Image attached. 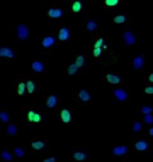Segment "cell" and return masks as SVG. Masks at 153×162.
Returning a JSON list of instances; mask_svg holds the SVG:
<instances>
[{
	"mask_svg": "<svg viewBox=\"0 0 153 162\" xmlns=\"http://www.w3.org/2000/svg\"><path fill=\"white\" fill-rule=\"evenodd\" d=\"M25 119L26 122H34V124H39L42 122V114L35 111V109H28L26 111V114H25Z\"/></svg>",
	"mask_w": 153,
	"mask_h": 162,
	"instance_id": "cell-1",
	"label": "cell"
},
{
	"mask_svg": "<svg viewBox=\"0 0 153 162\" xmlns=\"http://www.w3.org/2000/svg\"><path fill=\"white\" fill-rule=\"evenodd\" d=\"M16 33H17V37L19 41H25L29 37V29L25 24H18Z\"/></svg>",
	"mask_w": 153,
	"mask_h": 162,
	"instance_id": "cell-2",
	"label": "cell"
},
{
	"mask_svg": "<svg viewBox=\"0 0 153 162\" xmlns=\"http://www.w3.org/2000/svg\"><path fill=\"white\" fill-rule=\"evenodd\" d=\"M55 42H56L55 36H53V35H44L43 40H42V47L44 49H49V48H52L55 44Z\"/></svg>",
	"mask_w": 153,
	"mask_h": 162,
	"instance_id": "cell-3",
	"label": "cell"
},
{
	"mask_svg": "<svg viewBox=\"0 0 153 162\" xmlns=\"http://www.w3.org/2000/svg\"><path fill=\"white\" fill-rule=\"evenodd\" d=\"M0 58H6V59H15V52L10 47H0Z\"/></svg>",
	"mask_w": 153,
	"mask_h": 162,
	"instance_id": "cell-4",
	"label": "cell"
},
{
	"mask_svg": "<svg viewBox=\"0 0 153 162\" xmlns=\"http://www.w3.org/2000/svg\"><path fill=\"white\" fill-rule=\"evenodd\" d=\"M87 159H89V155H87V151H85V150H79L73 154V161L86 162Z\"/></svg>",
	"mask_w": 153,
	"mask_h": 162,
	"instance_id": "cell-5",
	"label": "cell"
},
{
	"mask_svg": "<svg viewBox=\"0 0 153 162\" xmlns=\"http://www.w3.org/2000/svg\"><path fill=\"white\" fill-rule=\"evenodd\" d=\"M135 150L136 151H140V153H144V151H147L148 149H150V144L147 141H145V139H140V141H138V142L135 143Z\"/></svg>",
	"mask_w": 153,
	"mask_h": 162,
	"instance_id": "cell-6",
	"label": "cell"
},
{
	"mask_svg": "<svg viewBox=\"0 0 153 162\" xmlns=\"http://www.w3.org/2000/svg\"><path fill=\"white\" fill-rule=\"evenodd\" d=\"M57 39L60 41H68L71 39V29L70 28H62L60 29L57 34Z\"/></svg>",
	"mask_w": 153,
	"mask_h": 162,
	"instance_id": "cell-7",
	"label": "cell"
},
{
	"mask_svg": "<svg viewBox=\"0 0 153 162\" xmlns=\"http://www.w3.org/2000/svg\"><path fill=\"white\" fill-rule=\"evenodd\" d=\"M31 67H32V71H34L35 73H43L44 70H46L44 64L39 60H32V62H31Z\"/></svg>",
	"mask_w": 153,
	"mask_h": 162,
	"instance_id": "cell-8",
	"label": "cell"
},
{
	"mask_svg": "<svg viewBox=\"0 0 153 162\" xmlns=\"http://www.w3.org/2000/svg\"><path fill=\"white\" fill-rule=\"evenodd\" d=\"M76 96H78V100H79V101H83V102L91 101V94H90L87 90H85V89L79 90L78 94H76Z\"/></svg>",
	"mask_w": 153,
	"mask_h": 162,
	"instance_id": "cell-9",
	"label": "cell"
},
{
	"mask_svg": "<svg viewBox=\"0 0 153 162\" xmlns=\"http://www.w3.org/2000/svg\"><path fill=\"white\" fill-rule=\"evenodd\" d=\"M114 95H115V97L120 102H124V101H127V99H128V94L123 90V89H116L114 91Z\"/></svg>",
	"mask_w": 153,
	"mask_h": 162,
	"instance_id": "cell-10",
	"label": "cell"
},
{
	"mask_svg": "<svg viewBox=\"0 0 153 162\" xmlns=\"http://www.w3.org/2000/svg\"><path fill=\"white\" fill-rule=\"evenodd\" d=\"M127 153H128V148L126 145H120L113 149V154L115 156H124L127 155Z\"/></svg>",
	"mask_w": 153,
	"mask_h": 162,
	"instance_id": "cell-11",
	"label": "cell"
},
{
	"mask_svg": "<svg viewBox=\"0 0 153 162\" xmlns=\"http://www.w3.org/2000/svg\"><path fill=\"white\" fill-rule=\"evenodd\" d=\"M105 81L111 84H121L122 83V78L117 75H113V73H108L105 76Z\"/></svg>",
	"mask_w": 153,
	"mask_h": 162,
	"instance_id": "cell-12",
	"label": "cell"
},
{
	"mask_svg": "<svg viewBox=\"0 0 153 162\" xmlns=\"http://www.w3.org/2000/svg\"><path fill=\"white\" fill-rule=\"evenodd\" d=\"M123 39H124V42H126V44H128V46H133L134 43H135V36H134V34L132 31H126L124 34H123Z\"/></svg>",
	"mask_w": 153,
	"mask_h": 162,
	"instance_id": "cell-13",
	"label": "cell"
},
{
	"mask_svg": "<svg viewBox=\"0 0 153 162\" xmlns=\"http://www.w3.org/2000/svg\"><path fill=\"white\" fill-rule=\"evenodd\" d=\"M46 104H47V107L50 108V109L55 108L56 106H59V97L55 96V95L49 96V97L47 99V101H46Z\"/></svg>",
	"mask_w": 153,
	"mask_h": 162,
	"instance_id": "cell-14",
	"label": "cell"
},
{
	"mask_svg": "<svg viewBox=\"0 0 153 162\" xmlns=\"http://www.w3.org/2000/svg\"><path fill=\"white\" fill-rule=\"evenodd\" d=\"M48 16H49L50 18H60V17L63 16V11H62L61 9H55V7H53V9H49V10H48Z\"/></svg>",
	"mask_w": 153,
	"mask_h": 162,
	"instance_id": "cell-15",
	"label": "cell"
},
{
	"mask_svg": "<svg viewBox=\"0 0 153 162\" xmlns=\"http://www.w3.org/2000/svg\"><path fill=\"white\" fill-rule=\"evenodd\" d=\"M144 62H145V58L144 55H136L133 60V66L135 70H140L142 66H144Z\"/></svg>",
	"mask_w": 153,
	"mask_h": 162,
	"instance_id": "cell-16",
	"label": "cell"
},
{
	"mask_svg": "<svg viewBox=\"0 0 153 162\" xmlns=\"http://www.w3.org/2000/svg\"><path fill=\"white\" fill-rule=\"evenodd\" d=\"M0 156L5 162H11L12 159H13L12 153H10V150H7V149H2L1 153H0Z\"/></svg>",
	"mask_w": 153,
	"mask_h": 162,
	"instance_id": "cell-17",
	"label": "cell"
},
{
	"mask_svg": "<svg viewBox=\"0 0 153 162\" xmlns=\"http://www.w3.org/2000/svg\"><path fill=\"white\" fill-rule=\"evenodd\" d=\"M46 145H47V142H43V141H38V139H32L31 141V146L35 150H42Z\"/></svg>",
	"mask_w": 153,
	"mask_h": 162,
	"instance_id": "cell-18",
	"label": "cell"
},
{
	"mask_svg": "<svg viewBox=\"0 0 153 162\" xmlns=\"http://www.w3.org/2000/svg\"><path fill=\"white\" fill-rule=\"evenodd\" d=\"M71 118H72V115H71V112L68 109H62L61 111V120H62V122L68 124L71 122Z\"/></svg>",
	"mask_w": 153,
	"mask_h": 162,
	"instance_id": "cell-19",
	"label": "cell"
},
{
	"mask_svg": "<svg viewBox=\"0 0 153 162\" xmlns=\"http://www.w3.org/2000/svg\"><path fill=\"white\" fill-rule=\"evenodd\" d=\"M26 90H28L29 94H34L35 90H36V84H35V82L31 81V79L26 82Z\"/></svg>",
	"mask_w": 153,
	"mask_h": 162,
	"instance_id": "cell-20",
	"label": "cell"
},
{
	"mask_svg": "<svg viewBox=\"0 0 153 162\" xmlns=\"http://www.w3.org/2000/svg\"><path fill=\"white\" fill-rule=\"evenodd\" d=\"M74 62H76V65L79 69H81V67L85 66V64H86V58H85V55H79V57H76V59Z\"/></svg>",
	"mask_w": 153,
	"mask_h": 162,
	"instance_id": "cell-21",
	"label": "cell"
},
{
	"mask_svg": "<svg viewBox=\"0 0 153 162\" xmlns=\"http://www.w3.org/2000/svg\"><path fill=\"white\" fill-rule=\"evenodd\" d=\"M0 120L5 124L10 122V112L8 111H2L0 112Z\"/></svg>",
	"mask_w": 153,
	"mask_h": 162,
	"instance_id": "cell-22",
	"label": "cell"
},
{
	"mask_svg": "<svg viewBox=\"0 0 153 162\" xmlns=\"http://www.w3.org/2000/svg\"><path fill=\"white\" fill-rule=\"evenodd\" d=\"M81 9H83V5H81L80 0H74L72 2V11L73 12H80Z\"/></svg>",
	"mask_w": 153,
	"mask_h": 162,
	"instance_id": "cell-23",
	"label": "cell"
},
{
	"mask_svg": "<svg viewBox=\"0 0 153 162\" xmlns=\"http://www.w3.org/2000/svg\"><path fill=\"white\" fill-rule=\"evenodd\" d=\"M97 28H98V25H97V23H96L93 19H90L89 22H87V24H86V29H87V31H96Z\"/></svg>",
	"mask_w": 153,
	"mask_h": 162,
	"instance_id": "cell-24",
	"label": "cell"
},
{
	"mask_svg": "<svg viewBox=\"0 0 153 162\" xmlns=\"http://www.w3.org/2000/svg\"><path fill=\"white\" fill-rule=\"evenodd\" d=\"M78 70H79V67L76 65V62H73V64H71V65L68 66L67 73H68V75H76V72H78Z\"/></svg>",
	"mask_w": 153,
	"mask_h": 162,
	"instance_id": "cell-25",
	"label": "cell"
},
{
	"mask_svg": "<svg viewBox=\"0 0 153 162\" xmlns=\"http://www.w3.org/2000/svg\"><path fill=\"white\" fill-rule=\"evenodd\" d=\"M142 130V124L140 120H135L133 124V131L135 133H138V132H140Z\"/></svg>",
	"mask_w": 153,
	"mask_h": 162,
	"instance_id": "cell-26",
	"label": "cell"
},
{
	"mask_svg": "<svg viewBox=\"0 0 153 162\" xmlns=\"http://www.w3.org/2000/svg\"><path fill=\"white\" fill-rule=\"evenodd\" d=\"M127 20V16L126 15H118L114 18V23L116 24H121V23H124Z\"/></svg>",
	"mask_w": 153,
	"mask_h": 162,
	"instance_id": "cell-27",
	"label": "cell"
},
{
	"mask_svg": "<svg viewBox=\"0 0 153 162\" xmlns=\"http://www.w3.org/2000/svg\"><path fill=\"white\" fill-rule=\"evenodd\" d=\"M7 132H8L11 136H15V135L17 133V126H16L15 124H10V125L7 126Z\"/></svg>",
	"mask_w": 153,
	"mask_h": 162,
	"instance_id": "cell-28",
	"label": "cell"
},
{
	"mask_svg": "<svg viewBox=\"0 0 153 162\" xmlns=\"http://www.w3.org/2000/svg\"><path fill=\"white\" fill-rule=\"evenodd\" d=\"M25 86H26V84H24L23 82H19L18 85H17V94H18V95H23V94H24Z\"/></svg>",
	"mask_w": 153,
	"mask_h": 162,
	"instance_id": "cell-29",
	"label": "cell"
},
{
	"mask_svg": "<svg viewBox=\"0 0 153 162\" xmlns=\"http://www.w3.org/2000/svg\"><path fill=\"white\" fill-rule=\"evenodd\" d=\"M140 111H141V113L145 115V114H152V107H150V106H142L141 108H140Z\"/></svg>",
	"mask_w": 153,
	"mask_h": 162,
	"instance_id": "cell-30",
	"label": "cell"
},
{
	"mask_svg": "<svg viewBox=\"0 0 153 162\" xmlns=\"http://www.w3.org/2000/svg\"><path fill=\"white\" fill-rule=\"evenodd\" d=\"M144 122L146 125H152L153 124V115L152 114H145L144 115Z\"/></svg>",
	"mask_w": 153,
	"mask_h": 162,
	"instance_id": "cell-31",
	"label": "cell"
},
{
	"mask_svg": "<svg viewBox=\"0 0 153 162\" xmlns=\"http://www.w3.org/2000/svg\"><path fill=\"white\" fill-rule=\"evenodd\" d=\"M15 154L18 156V157H23L24 155H25V153H24V150L22 149V148H15Z\"/></svg>",
	"mask_w": 153,
	"mask_h": 162,
	"instance_id": "cell-32",
	"label": "cell"
},
{
	"mask_svg": "<svg viewBox=\"0 0 153 162\" xmlns=\"http://www.w3.org/2000/svg\"><path fill=\"white\" fill-rule=\"evenodd\" d=\"M118 4V0H105V5L108 7H114Z\"/></svg>",
	"mask_w": 153,
	"mask_h": 162,
	"instance_id": "cell-33",
	"label": "cell"
},
{
	"mask_svg": "<svg viewBox=\"0 0 153 162\" xmlns=\"http://www.w3.org/2000/svg\"><path fill=\"white\" fill-rule=\"evenodd\" d=\"M103 44H104V41H103V39H98V40L95 42L93 47H95V48H102V47H103Z\"/></svg>",
	"mask_w": 153,
	"mask_h": 162,
	"instance_id": "cell-34",
	"label": "cell"
},
{
	"mask_svg": "<svg viewBox=\"0 0 153 162\" xmlns=\"http://www.w3.org/2000/svg\"><path fill=\"white\" fill-rule=\"evenodd\" d=\"M102 54V48H93V57L98 58Z\"/></svg>",
	"mask_w": 153,
	"mask_h": 162,
	"instance_id": "cell-35",
	"label": "cell"
},
{
	"mask_svg": "<svg viewBox=\"0 0 153 162\" xmlns=\"http://www.w3.org/2000/svg\"><path fill=\"white\" fill-rule=\"evenodd\" d=\"M145 93L148 94V95H153V86H147L145 89Z\"/></svg>",
	"mask_w": 153,
	"mask_h": 162,
	"instance_id": "cell-36",
	"label": "cell"
},
{
	"mask_svg": "<svg viewBox=\"0 0 153 162\" xmlns=\"http://www.w3.org/2000/svg\"><path fill=\"white\" fill-rule=\"evenodd\" d=\"M43 162H56V159L55 157H49V159H46Z\"/></svg>",
	"mask_w": 153,
	"mask_h": 162,
	"instance_id": "cell-37",
	"label": "cell"
},
{
	"mask_svg": "<svg viewBox=\"0 0 153 162\" xmlns=\"http://www.w3.org/2000/svg\"><path fill=\"white\" fill-rule=\"evenodd\" d=\"M148 82H150V83H153V73H151V75L148 76Z\"/></svg>",
	"mask_w": 153,
	"mask_h": 162,
	"instance_id": "cell-38",
	"label": "cell"
},
{
	"mask_svg": "<svg viewBox=\"0 0 153 162\" xmlns=\"http://www.w3.org/2000/svg\"><path fill=\"white\" fill-rule=\"evenodd\" d=\"M148 133H150L151 136H153V127H151V129L148 130Z\"/></svg>",
	"mask_w": 153,
	"mask_h": 162,
	"instance_id": "cell-39",
	"label": "cell"
},
{
	"mask_svg": "<svg viewBox=\"0 0 153 162\" xmlns=\"http://www.w3.org/2000/svg\"><path fill=\"white\" fill-rule=\"evenodd\" d=\"M126 162H132V161H126Z\"/></svg>",
	"mask_w": 153,
	"mask_h": 162,
	"instance_id": "cell-40",
	"label": "cell"
}]
</instances>
